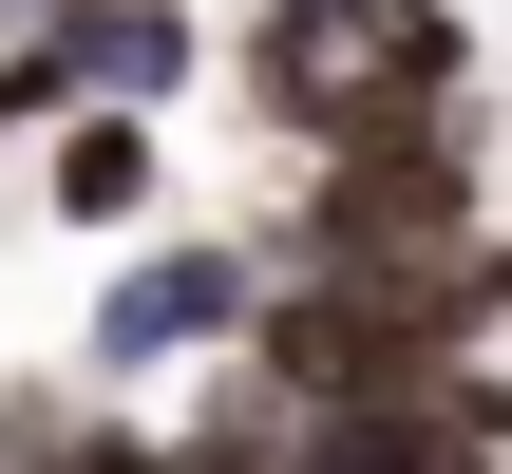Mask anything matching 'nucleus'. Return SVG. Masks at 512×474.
<instances>
[{"label": "nucleus", "mask_w": 512, "mask_h": 474, "mask_svg": "<svg viewBox=\"0 0 512 474\" xmlns=\"http://www.w3.org/2000/svg\"><path fill=\"white\" fill-rule=\"evenodd\" d=\"M304 474H512V361H380L304 418Z\"/></svg>", "instance_id": "obj_2"}, {"label": "nucleus", "mask_w": 512, "mask_h": 474, "mask_svg": "<svg viewBox=\"0 0 512 474\" xmlns=\"http://www.w3.org/2000/svg\"><path fill=\"white\" fill-rule=\"evenodd\" d=\"M0 474H19V456H0Z\"/></svg>", "instance_id": "obj_6"}, {"label": "nucleus", "mask_w": 512, "mask_h": 474, "mask_svg": "<svg viewBox=\"0 0 512 474\" xmlns=\"http://www.w3.org/2000/svg\"><path fill=\"white\" fill-rule=\"evenodd\" d=\"M247 323H266V228H247V209H228V228H133V247L95 266V304H76V380H95V399H152V380L247 361Z\"/></svg>", "instance_id": "obj_1"}, {"label": "nucleus", "mask_w": 512, "mask_h": 474, "mask_svg": "<svg viewBox=\"0 0 512 474\" xmlns=\"http://www.w3.org/2000/svg\"><path fill=\"white\" fill-rule=\"evenodd\" d=\"M57 474H190V437H171L152 399H76V437H57Z\"/></svg>", "instance_id": "obj_5"}, {"label": "nucleus", "mask_w": 512, "mask_h": 474, "mask_svg": "<svg viewBox=\"0 0 512 474\" xmlns=\"http://www.w3.org/2000/svg\"><path fill=\"white\" fill-rule=\"evenodd\" d=\"M57 114H95V76H76V38L38 19V38H0V171H19V152H38Z\"/></svg>", "instance_id": "obj_4"}, {"label": "nucleus", "mask_w": 512, "mask_h": 474, "mask_svg": "<svg viewBox=\"0 0 512 474\" xmlns=\"http://www.w3.org/2000/svg\"><path fill=\"white\" fill-rule=\"evenodd\" d=\"M19 171H38V228H57V247H133V228H171V114H133V95L57 114Z\"/></svg>", "instance_id": "obj_3"}]
</instances>
